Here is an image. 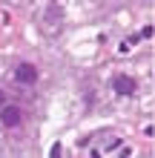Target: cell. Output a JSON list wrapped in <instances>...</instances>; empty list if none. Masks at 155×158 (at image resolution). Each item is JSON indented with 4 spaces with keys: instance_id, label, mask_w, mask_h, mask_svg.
Wrapping results in <instances>:
<instances>
[{
    "instance_id": "cell-6",
    "label": "cell",
    "mask_w": 155,
    "mask_h": 158,
    "mask_svg": "<svg viewBox=\"0 0 155 158\" xmlns=\"http://www.w3.org/2000/svg\"><path fill=\"white\" fill-rule=\"evenodd\" d=\"M3 106H6V92L0 89V109H3Z\"/></svg>"
},
{
    "instance_id": "cell-2",
    "label": "cell",
    "mask_w": 155,
    "mask_h": 158,
    "mask_svg": "<svg viewBox=\"0 0 155 158\" xmlns=\"http://www.w3.org/2000/svg\"><path fill=\"white\" fill-rule=\"evenodd\" d=\"M20 121H23L20 106H3L0 109V124L3 127H20Z\"/></svg>"
},
{
    "instance_id": "cell-5",
    "label": "cell",
    "mask_w": 155,
    "mask_h": 158,
    "mask_svg": "<svg viewBox=\"0 0 155 158\" xmlns=\"http://www.w3.org/2000/svg\"><path fill=\"white\" fill-rule=\"evenodd\" d=\"M52 158H60V144H55V147H52Z\"/></svg>"
},
{
    "instance_id": "cell-3",
    "label": "cell",
    "mask_w": 155,
    "mask_h": 158,
    "mask_svg": "<svg viewBox=\"0 0 155 158\" xmlns=\"http://www.w3.org/2000/svg\"><path fill=\"white\" fill-rule=\"evenodd\" d=\"M14 78L20 81V83H26V86H29V83L38 81V66H35V63H20V66L14 69Z\"/></svg>"
},
{
    "instance_id": "cell-4",
    "label": "cell",
    "mask_w": 155,
    "mask_h": 158,
    "mask_svg": "<svg viewBox=\"0 0 155 158\" xmlns=\"http://www.w3.org/2000/svg\"><path fill=\"white\" fill-rule=\"evenodd\" d=\"M141 38H152V26H144V29H141Z\"/></svg>"
},
{
    "instance_id": "cell-1",
    "label": "cell",
    "mask_w": 155,
    "mask_h": 158,
    "mask_svg": "<svg viewBox=\"0 0 155 158\" xmlns=\"http://www.w3.org/2000/svg\"><path fill=\"white\" fill-rule=\"evenodd\" d=\"M112 89L118 95H135V89H138V81L132 75H115L112 78Z\"/></svg>"
}]
</instances>
